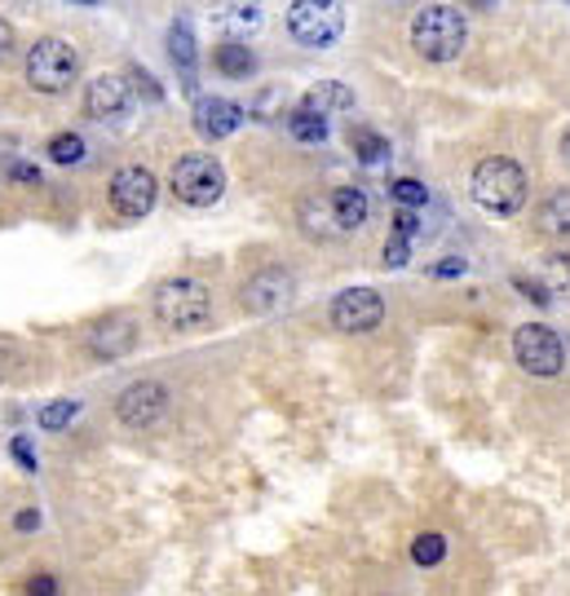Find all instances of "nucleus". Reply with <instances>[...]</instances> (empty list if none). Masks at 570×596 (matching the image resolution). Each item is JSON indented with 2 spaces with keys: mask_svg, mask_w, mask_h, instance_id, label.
I'll list each match as a JSON object with an SVG mask.
<instances>
[{
  "mask_svg": "<svg viewBox=\"0 0 570 596\" xmlns=\"http://www.w3.org/2000/svg\"><path fill=\"white\" fill-rule=\"evenodd\" d=\"M434 275H438V279H447V275H465V261H442V266H434Z\"/></svg>",
  "mask_w": 570,
  "mask_h": 596,
  "instance_id": "35",
  "label": "nucleus"
},
{
  "mask_svg": "<svg viewBox=\"0 0 570 596\" xmlns=\"http://www.w3.org/2000/svg\"><path fill=\"white\" fill-rule=\"evenodd\" d=\"M226 9H231L226 18H231L235 27H257V22H262V9H257V4H226Z\"/></svg>",
  "mask_w": 570,
  "mask_h": 596,
  "instance_id": "27",
  "label": "nucleus"
},
{
  "mask_svg": "<svg viewBox=\"0 0 570 596\" xmlns=\"http://www.w3.org/2000/svg\"><path fill=\"white\" fill-rule=\"evenodd\" d=\"M240 124H244V106H240V102H231V97H200V102H195V133H200V137L222 142V137H231Z\"/></svg>",
  "mask_w": 570,
  "mask_h": 596,
  "instance_id": "15",
  "label": "nucleus"
},
{
  "mask_svg": "<svg viewBox=\"0 0 570 596\" xmlns=\"http://www.w3.org/2000/svg\"><path fill=\"white\" fill-rule=\"evenodd\" d=\"M536 222H540V230L544 235H558V239H570V191H553L544 204H540V213H536Z\"/></svg>",
  "mask_w": 570,
  "mask_h": 596,
  "instance_id": "18",
  "label": "nucleus"
},
{
  "mask_svg": "<svg viewBox=\"0 0 570 596\" xmlns=\"http://www.w3.org/2000/svg\"><path fill=\"white\" fill-rule=\"evenodd\" d=\"M416 230H420L416 213H411V208H398V213H394V239H411Z\"/></svg>",
  "mask_w": 570,
  "mask_h": 596,
  "instance_id": "28",
  "label": "nucleus"
},
{
  "mask_svg": "<svg viewBox=\"0 0 570 596\" xmlns=\"http://www.w3.org/2000/svg\"><path fill=\"white\" fill-rule=\"evenodd\" d=\"M13 526H18V531H35V526H40V513H31V508H27V513H18V517H13Z\"/></svg>",
  "mask_w": 570,
  "mask_h": 596,
  "instance_id": "34",
  "label": "nucleus"
},
{
  "mask_svg": "<svg viewBox=\"0 0 570 596\" xmlns=\"http://www.w3.org/2000/svg\"><path fill=\"white\" fill-rule=\"evenodd\" d=\"M129 106H133V89H129V80L120 71H102V75L89 80V89H84V115L89 120L106 124V120L129 115Z\"/></svg>",
  "mask_w": 570,
  "mask_h": 596,
  "instance_id": "12",
  "label": "nucleus"
},
{
  "mask_svg": "<svg viewBox=\"0 0 570 596\" xmlns=\"http://www.w3.org/2000/svg\"><path fill=\"white\" fill-rule=\"evenodd\" d=\"M13 455H18V460H22V464H27V469H35V460H31V451H27V442H22V438H18V442H13Z\"/></svg>",
  "mask_w": 570,
  "mask_h": 596,
  "instance_id": "36",
  "label": "nucleus"
},
{
  "mask_svg": "<svg viewBox=\"0 0 570 596\" xmlns=\"http://www.w3.org/2000/svg\"><path fill=\"white\" fill-rule=\"evenodd\" d=\"M89 353L93 358H124V353H133V345H138V322L133 318H124V314H115V318H102L98 327H89Z\"/></svg>",
  "mask_w": 570,
  "mask_h": 596,
  "instance_id": "14",
  "label": "nucleus"
},
{
  "mask_svg": "<svg viewBox=\"0 0 570 596\" xmlns=\"http://www.w3.org/2000/svg\"><path fill=\"white\" fill-rule=\"evenodd\" d=\"M169 53H173V62H177L186 89H195V58H200V49H195L191 22H173V27H169Z\"/></svg>",
  "mask_w": 570,
  "mask_h": 596,
  "instance_id": "17",
  "label": "nucleus"
},
{
  "mask_svg": "<svg viewBox=\"0 0 570 596\" xmlns=\"http://www.w3.org/2000/svg\"><path fill=\"white\" fill-rule=\"evenodd\" d=\"M354 106V89H345L340 80H318L305 97H301V111H314V115H340V111H349Z\"/></svg>",
  "mask_w": 570,
  "mask_h": 596,
  "instance_id": "16",
  "label": "nucleus"
},
{
  "mask_svg": "<svg viewBox=\"0 0 570 596\" xmlns=\"http://www.w3.org/2000/svg\"><path fill=\"white\" fill-rule=\"evenodd\" d=\"M169 191L191 208H213L226 195V168L213 155H182L169 173Z\"/></svg>",
  "mask_w": 570,
  "mask_h": 596,
  "instance_id": "6",
  "label": "nucleus"
},
{
  "mask_svg": "<svg viewBox=\"0 0 570 596\" xmlns=\"http://www.w3.org/2000/svg\"><path fill=\"white\" fill-rule=\"evenodd\" d=\"M513 288H518V292H522V297H531L536 300V305H549V288H544V284H531V279H522V275H518V279H513Z\"/></svg>",
  "mask_w": 570,
  "mask_h": 596,
  "instance_id": "30",
  "label": "nucleus"
},
{
  "mask_svg": "<svg viewBox=\"0 0 570 596\" xmlns=\"http://www.w3.org/2000/svg\"><path fill=\"white\" fill-rule=\"evenodd\" d=\"M540 270H544V288H549V297H553V292L570 297V253H549Z\"/></svg>",
  "mask_w": 570,
  "mask_h": 596,
  "instance_id": "23",
  "label": "nucleus"
},
{
  "mask_svg": "<svg viewBox=\"0 0 570 596\" xmlns=\"http://www.w3.org/2000/svg\"><path fill=\"white\" fill-rule=\"evenodd\" d=\"M389 195H394L403 208H420V204L429 199V195H425V186H420L416 177H398V182L389 186Z\"/></svg>",
  "mask_w": 570,
  "mask_h": 596,
  "instance_id": "26",
  "label": "nucleus"
},
{
  "mask_svg": "<svg viewBox=\"0 0 570 596\" xmlns=\"http://www.w3.org/2000/svg\"><path fill=\"white\" fill-rule=\"evenodd\" d=\"M287 31L305 49H327L345 31V4H336V0H292L287 4Z\"/></svg>",
  "mask_w": 570,
  "mask_h": 596,
  "instance_id": "7",
  "label": "nucleus"
},
{
  "mask_svg": "<svg viewBox=\"0 0 570 596\" xmlns=\"http://www.w3.org/2000/svg\"><path fill=\"white\" fill-rule=\"evenodd\" d=\"M513 358L522 362V371L544 376V380L567 371V345H562V336H558L553 327H544V322H522V327L513 331Z\"/></svg>",
  "mask_w": 570,
  "mask_h": 596,
  "instance_id": "8",
  "label": "nucleus"
},
{
  "mask_svg": "<svg viewBox=\"0 0 570 596\" xmlns=\"http://www.w3.org/2000/svg\"><path fill=\"white\" fill-rule=\"evenodd\" d=\"M287 297H292V275L279 270V266H266V270H257V275L244 284L240 305H244L248 314H275V309L287 305Z\"/></svg>",
  "mask_w": 570,
  "mask_h": 596,
  "instance_id": "13",
  "label": "nucleus"
},
{
  "mask_svg": "<svg viewBox=\"0 0 570 596\" xmlns=\"http://www.w3.org/2000/svg\"><path fill=\"white\" fill-rule=\"evenodd\" d=\"M469 195L478 208H487L496 217H513L527 208V173L509 155H487L469 173Z\"/></svg>",
  "mask_w": 570,
  "mask_h": 596,
  "instance_id": "2",
  "label": "nucleus"
},
{
  "mask_svg": "<svg viewBox=\"0 0 570 596\" xmlns=\"http://www.w3.org/2000/svg\"><path fill=\"white\" fill-rule=\"evenodd\" d=\"M49 160L53 164H80L84 160V151H89V142L80 137V133H58V137H49Z\"/></svg>",
  "mask_w": 570,
  "mask_h": 596,
  "instance_id": "22",
  "label": "nucleus"
},
{
  "mask_svg": "<svg viewBox=\"0 0 570 596\" xmlns=\"http://www.w3.org/2000/svg\"><path fill=\"white\" fill-rule=\"evenodd\" d=\"M164 411H169V384H160V380H133L115 398V415L129 429H151L164 420Z\"/></svg>",
  "mask_w": 570,
  "mask_h": 596,
  "instance_id": "11",
  "label": "nucleus"
},
{
  "mask_svg": "<svg viewBox=\"0 0 570 596\" xmlns=\"http://www.w3.org/2000/svg\"><path fill=\"white\" fill-rule=\"evenodd\" d=\"M562 160H567V164H570V129H567V133H562Z\"/></svg>",
  "mask_w": 570,
  "mask_h": 596,
  "instance_id": "37",
  "label": "nucleus"
},
{
  "mask_svg": "<svg viewBox=\"0 0 570 596\" xmlns=\"http://www.w3.org/2000/svg\"><path fill=\"white\" fill-rule=\"evenodd\" d=\"M75 411H80V402H71V398H62V402H49V407H44V411H40L35 420H40V429H49V433H53V429H62V424H71V420H75Z\"/></svg>",
  "mask_w": 570,
  "mask_h": 596,
  "instance_id": "25",
  "label": "nucleus"
},
{
  "mask_svg": "<svg viewBox=\"0 0 570 596\" xmlns=\"http://www.w3.org/2000/svg\"><path fill=\"white\" fill-rule=\"evenodd\" d=\"M407 257H411V248H407V239H385V266H407Z\"/></svg>",
  "mask_w": 570,
  "mask_h": 596,
  "instance_id": "29",
  "label": "nucleus"
},
{
  "mask_svg": "<svg viewBox=\"0 0 570 596\" xmlns=\"http://www.w3.org/2000/svg\"><path fill=\"white\" fill-rule=\"evenodd\" d=\"M9 177L22 182V186H40V173H35L31 164H9Z\"/></svg>",
  "mask_w": 570,
  "mask_h": 596,
  "instance_id": "32",
  "label": "nucleus"
},
{
  "mask_svg": "<svg viewBox=\"0 0 570 596\" xmlns=\"http://www.w3.org/2000/svg\"><path fill=\"white\" fill-rule=\"evenodd\" d=\"M442 557H447V540H442V535L429 531V535H416V540H411V562H416V566H438Z\"/></svg>",
  "mask_w": 570,
  "mask_h": 596,
  "instance_id": "24",
  "label": "nucleus"
},
{
  "mask_svg": "<svg viewBox=\"0 0 570 596\" xmlns=\"http://www.w3.org/2000/svg\"><path fill=\"white\" fill-rule=\"evenodd\" d=\"M13 49H18V35H13V27L0 18V62H4V58H13Z\"/></svg>",
  "mask_w": 570,
  "mask_h": 596,
  "instance_id": "33",
  "label": "nucleus"
},
{
  "mask_svg": "<svg viewBox=\"0 0 570 596\" xmlns=\"http://www.w3.org/2000/svg\"><path fill=\"white\" fill-rule=\"evenodd\" d=\"M371 217V204L358 186H336L327 195H309L301 204V230L309 239H340V235H354L363 230Z\"/></svg>",
  "mask_w": 570,
  "mask_h": 596,
  "instance_id": "1",
  "label": "nucleus"
},
{
  "mask_svg": "<svg viewBox=\"0 0 570 596\" xmlns=\"http://www.w3.org/2000/svg\"><path fill=\"white\" fill-rule=\"evenodd\" d=\"M27 596H58V579H53V575H31Z\"/></svg>",
  "mask_w": 570,
  "mask_h": 596,
  "instance_id": "31",
  "label": "nucleus"
},
{
  "mask_svg": "<svg viewBox=\"0 0 570 596\" xmlns=\"http://www.w3.org/2000/svg\"><path fill=\"white\" fill-rule=\"evenodd\" d=\"M327 318L345 336H367V331H376L385 322V300H380V292H371V288H345V292H336Z\"/></svg>",
  "mask_w": 570,
  "mask_h": 596,
  "instance_id": "10",
  "label": "nucleus"
},
{
  "mask_svg": "<svg viewBox=\"0 0 570 596\" xmlns=\"http://www.w3.org/2000/svg\"><path fill=\"white\" fill-rule=\"evenodd\" d=\"M469 44V22L456 4H425L411 18V49L425 62H456Z\"/></svg>",
  "mask_w": 570,
  "mask_h": 596,
  "instance_id": "3",
  "label": "nucleus"
},
{
  "mask_svg": "<svg viewBox=\"0 0 570 596\" xmlns=\"http://www.w3.org/2000/svg\"><path fill=\"white\" fill-rule=\"evenodd\" d=\"M80 75V53L62 40V35H40L31 49H27V84L44 97H58L75 84Z\"/></svg>",
  "mask_w": 570,
  "mask_h": 596,
  "instance_id": "4",
  "label": "nucleus"
},
{
  "mask_svg": "<svg viewBox=\"0 0 570 596\" xmlns=\"http://www.w3.org/2000/svg\"><path fill=\"white\" fill-rule=\"evenodd\" d=\"M349 146H354V155L363 160V164H380V160H389V142L380 137V133H371V129H349Z\"/></svg>",
  "mask_w": 570,
  "mask_h": 596,
  "instance_id": "20",
  "label": "nucleus"
},
{
  "mask_svg": "<svg viewBox=\"0 0 570 596\" xmlns=\"http://www.w3.org/2000/svg\"><path fill=\"white\" fill-rule=\"evenodd\" d=\"M287 133H292L296 142H323V137H327V120H323V115H314V111H301V106H296V111L287 115Z\"/></svg>",
  "mask_w": 570,
  "mask_h": 596,
  "instance_id": "21",
  "label": "nucleus"
},
{
  "mask_svg": "<svg viewBox=\"0 0 570 596\" xmlns=\"http://www.w3.org/2000/svg\"><path fill=\"white\" fill-rule=\"evenodd\" d=\"M213 66H217L222 75H231V80H248V75H253V66H257V58H253V49H248V44L226 40V44H217Z\"/></svg>",
  "mask_w": 570,
  "mask_h": 596,
  "instance_id": "19",
  "label": "nucleus"
},
{
  "mask_svg": "<svg viewBox=\"0 0 570 596\" xmlns=\"http://www.w3.org/2000/svg\"><path fill=\"white\" fill-rule=\"evenodd\" d=\"M155 318L173 331H195L213 318V292L200 284V279H164L155 288V300H151Z\"/></svg>",
  "mask_w": 570,
  "mask_h": 596,
  "instance_id": "5",
  "label": "nucleus"
},
{
  "mask_svg": "<svg viewBox=\"0 0 570 596\" xmlns=\"http://www.w3.org/2000/svg\"><path fill=\"white\" fill-rule=\"evenodd\" d=\"M155 195H160V182L151 168L142 164H124L115 177H111V208L115 217L124 222H142L151 208H155Z\"/></svg>",
  "mask_w": 570,
  "mask_h": 596,
  "instance_id": "9",
  "label": "nucleus"
}]
</instances>
